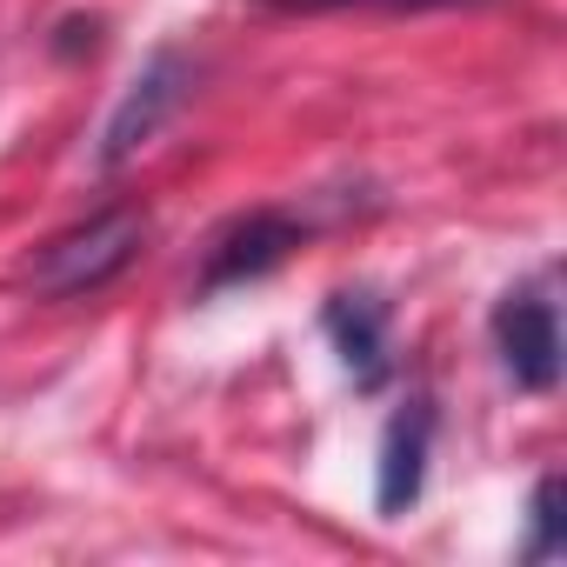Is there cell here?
<instances>
[{
	"instance_id": "8",
	"label": "cell",
	"mask_w": 567,
	"mask_h": 567,
	"mask_svg": "<svg viewBox=\"0 0 567 567\" xmlns=\"http://www.w3.org/2000/svg\"><path fill=\"white\" fill-rule=\"evenodd\" d=\"M280 14H361V8H381V14H427V8H467V0H274Z\"/></svg>"
},
{
	"instance_id": "4",
	"label": "cell",
	"mask_w": 567,
	"mask_h": 567,
	"mask_svg": "<svg viewBox=\"0 0 567 567\" xmlns=\"http://www.w3.org/2000/svg\"><path fill=\"white\" fill-rule=\"evenodd\" d=\"M187 87H194V74H187V61L174 54V48H161L154 61H147V74L127 87V101L114 107V121H107V141H101V167H127L161 127H167V114L187 101Z\"/></svg>"
},
{
	"instance_id": "6",
	"label": "cell",
	"mask_w": 567,
	"mask_h": 567,
	"mask_svg": "<svg viewBox=\"0 0 567 567\" xmlns=\"http://www.w3.org/2000/svg\"><path fill=\"white\" fill-rule=\"evenodd\" d=\"M321 328H328L341 368L354 374V388H381L388 381V368H394V354H388V308L374 295H334L321 308Z\"/></svg>"
},
{
	"instance_id": "7",
	"label": "cell",
	"mask_w": 567,
	"mask_h": 567,
	"mask_svg": "<svg viewBox=\"0 0 567 567\" xmlns=\"http://www.w3.org/2000/svg\"><path fill=\"white\" fill-rule=\"evenodd\" d=\"M527 520H534V540H527V560H554L560 554V481L540 474L534 481V501H527Z\"/></svg>"
},
{
	"instance_id": "3",
	"label": "cell",
	"mask_w": 567,
	"mask_h": 567,
	"mask_svg": "<svg viewBox=\"0 0 567 567\" xmlns=\"http://www.w3.org/2000/svg\"><path fill=\"white\" fill-rule=\"evenodd\" d=\"M494 348H501V368L514 374V388L547 394L560 381V315H554L540 280L501 295V308H494Z\"/></svg>"
},
{
	"instance_id": "2",
	"label": "cell",
	"mask_w": 567,
	"mask_h": 567,
	"mask_svg": "<svg viewBox=\"0 0 567 567\" xmlns=\"http://www.w3.org/2000/svg\"><path fill=\"white\" fill-rule=\"evenodd\" d=\"M308 240V220H295L288 207H254L240 220H227L207 247V267H200V295H220V288H247V280L274 274L295 247Z\"/></svg>"
},
{
	"instance_id": "5",
	"label": "cell",
	"mask_w": 567,
	"mask_h": 567,
	"mask_svg": "<svg viewBox=\"0 0 567 567\" xmlns=\"http://www.w3.org/2000/svg\"><path fill=\"white\" fill-rule=\"evenodd\" d=\"M427 447H434V408L414 394L388 434H381V481H374V507L381 514H408L427 487Z\"/></svg>"
},
{
	"instance_id": "1",
	"label": "cell",
	"mask_w": 567,
	"mask_h": 567,
	"mask_svg": "<svg viewBox=\"0 0 567 567\" xmlns=\"http://www.w3.org/2000/svg\"><path fill=\"white\" fill-rule=\"evenodd\" d=\"M147 247V214L141 207H107L68 234H54L48 247H34L28 260V288L41 301H81V295H101L107 280H121Z\"/></svg>"
}]
</instances>
